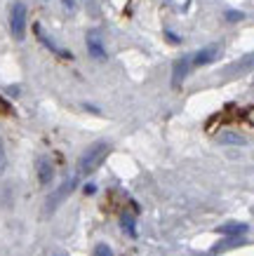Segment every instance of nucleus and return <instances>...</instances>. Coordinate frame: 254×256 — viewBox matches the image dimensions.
<instances>
[{
  "label": "nucleus",
  "instance_id": "obj_3",
  "mask_svg": "<svg viewBox=\"0 0 254 256\" xmlns=\"http://www.w3.org/2000/svg\"><path fill=\"white\" fill-rule=\"evenodd\" d=\"M76 186H78V176H69L62 186H59L52 195H50V198H47V202H45V214H47V216L57 212V207H59V204H62V202L66 200L71 193H73V188H76Z\"/></svg>",
  "mask_w": 254,
  "mask_h": 256
},
{
  "label": "nucleus",
  "instance_id": "obj_6",
  "mask_svg": "<svg viewBox=\"0 0 254 256\" xmlns=\"http://www.w3.org/2000/svg\"><path fill=\"white\" fill-rule=\"evenodd\" d=\"M191 56H179L177 62H174V66H172V85L179 87L181 82H184V78L188 76V70H191Z\"/></svg>",
  "mask_w": 254,
  "mask_h": 256
},
{
  "label": "nucleus",
  "instance_id": "obj_18",
  "mask_svg": "<svg viewBox=\"0 0 254 256\" xmlns=\"http://www.w3.org/2000/svg\"><path fill=\"white\" fill-rule=\"evenodd\" d=\"M64 8L69 10V12H73V8H76V5H73V0H64Z\"/></svg>",
  "mask_w": 254,
  "mask_h": 256
},
{
  "label": "nucleus",
  "instance_id": "obj_9",
  "mask_svg": "<svg viewBox=\"0 0 254 256\" xmlns=\"http://www.w3.org/2000/svg\"><path fill=\"white\" fill-rule=\"evenodd\" d=\"M36 33H38V38L43 40V45H45L47 50H52L54 54L66 56V59H73V56H71V52H66V50H62V47H59V45H54V42H52V38H50V36H45V33L40 31V26H38V28H36Z\"/></svg>",
  "mask_w": 254,
  "mask_h": 256
},
{
  "label": "nucleus",
  "instance_id": "obj_16",
  "mask_svg": "<svg viewBox=\"0 0 254 256\" xmlns=\"http://www.w3.org/2000/svg\"><path fill=\"white\" fill-rule=\"evenodd\" d=\"M165 36H167V38H169V42H174V45H177V42H181V38H179L177 33H172V31H167V33H165Z\"/></svg>",
  "mask_w": 254,
  "mask_h": 256
},
{
  "label": "nucleus",
  "instance_id": "obj_5",
  "mask_svg": "<svg viewBox=\"0 0 254 256\" xmlns=\"http://www.w3.org/2000/svg\"><path fill=\"white\" fill-rule=\"evenodd\" d=\"M216 59H219V45H207L191 56V64L193 66H207V64L216 62Z\"/></svg>",
  "mask_w": 254,
  "mask_h": 256
},
{
  "label": "nucleus",
  "instance_id": "obj_15",
  "mask_svg": "<svg viewBox=\"0 0 254 256\" xmlns=\"http://www.w3.org/2000/svg\"><path fill=\"white\" fill-rule=\"evenodd\" d=\"M8 167V156H5V146H3V141H0V174L5 172Z\"/></svg>",
  "mask_w": 254,
  "mask_h": 256
},
{
  "label": "nucleus",
  "instance_id": "obj_10",
  "mask_svg": "<svg viewBox=\"0 0 254 256\" xmlns=\"http://www.w3.org/2000/svg\"><path fill=\"white\" fill-rule=\"evenodd\" d=\"M120 226H123V230L130 235V238H137V221H134V214H127V212H125L123 218H120Z\"/></svg>",
  "mask_w": 254,
  "mask_h": 256
},
{
  "label": "nucleus",
  "instance_id": "obj_12",
  "mask_svg": "<svg viewBox=\"0 0 254 256\" xmlns=\"http://www.w3.org/2000/svg\"><path fill=\"white\" fill-rule=\"evenodd\" d=\"M169 5L177 10V12H186V10L191 8V0H169Z\"/></svg>",
  "mask_w": 254,
  "mask_h": 256
},
{
  "label": "nucleus",
  "instance_id": "obj_4",
  "mask_svg": "<svg viewBox=\"0 0 254 256\" xmlns=\"http://www.w3.org/2000/svg\"><path fill=\"white\" fill-rule=\"evenodd\" d=\"M85 45H87V54L92 56L94 62H106V59H108L106 47H104V42H101V38H99V33H97V31L87 33Z\"/></svg>",
  "mask_w": 254,
  "mask_h": 256
},
{
  "label": "nucleus",
  "instance_id": "obj_19",
  "mask_svg": "<svg viewBox=\"0 0 254 256\" xmlns=\"http://www.w3.org/2000/svg\"><path fill=\"white\" fill-rule=\"evenodd\" d=\"M50 256H66V254H50Z\"/></svg>",
  "mask_w": 254,
  "mask_h": 256
},
{
  "label": "nucleus",
  "instance_id": "obj_17",
  "mask_svg": "<svg viewBox=\"0 0 254 256\" xmlns=\"http://www.w3.org/2000/svg\"><path fill=\"white\" fill-rule=\"evenodd\" d=\"M85 193H87V195H94V193H97V186H94V184H87V186H85Z\"/></svg>",
  "mask_w": 254,
  "mask_h": 256
},
{
  "label": "nucleus",
  "instance_id": "obj_1",
  "mask_svg": "<svg viewBox=\"0 0 254 256\" xmlns=\"http://www.w3.org/2000/svg\"><path fill=\"white\" fill-rule=\"evenodd\" d=\"M108 153H111V144H108V141H94L92 146L85 148L80 160H78V174H80V176L94 174V172L104 164Z\"/></svg>",
  "mask_w": 254,
  "mask_h": 256
},
{
  "label": "nucleus",
  "instance_id": "obj_13",
  "mask_svg": "<svg viewBox=\"0 0 254 256\" xmlns=\"http://www.w3.org/2000/svg\"><path fill=\"white\" fill-rule=\"evenodd\" d=\"M240 19H245V12H238V10H228V12H226V22L235 24V22H240Z\"/></svg>",
  "mask_w": 254,
  "mask_h": 256
},
{
  "label": "nucleus",
  "instance_id": "obj_2",
  "mask_svg": "<svg viewBox=\"0 0 254 256\" xmlns=\"http://www.w3.org/2000/svg\"><path fill=\"white\" fill-rule=\"evenodd\" d=\"M10 33L19 42L26 36V5H24L22 0H15L12 8H10Z\"/></svg>",
  "mask_w": 254,
  "mask_h": 256
},
{
  "label": "nucleus",
  "instance_id": "obj_7",
  "mask_svg": "<svg viewBox=\"0 0 254 256\" xmlns=\"http://www.w3.org/2000/svg\"><path fill=\"white\" fill-rule=\"evenodd\" d=\"M36 172H38V181L43 186H50L54 178V167L50 162V158H38L36 160Z\"/></svg>",
  "mask_w": 254,
  "mask_h": 256
},
{
  "label": "nucleus",
  "instance_id": "obj_8",
  "mask_svg": "<svg viewBox=\"0 0 254 256\" xmlns=\"http://www.w3.org/2000/svg\"><path fill=\"white\" fill-rule=\"evenodd\" d=\"M249 228H247V224H226V226H219L216 228V233L226 235V238H238V235H245Z\"/></svg>",
  "mask_w": 254,
  "mask_h": 256
},
{
  "label": "nucleus",
  "instance_id": "obj_11",
  "mask_svg": "<svg viewBox=\"0 0 254 256\" xmlns=\"http://www.w3.org/2000/svg\"><path fill=\"white\" fill-rule=\"evenodd\" d=\"M219 141H221V144H240V146H242V144H247V141L242 139L240 134H233V132L221 134V136H219Z\"/></svg>",
  "mask_w": 254,
  "mask_h": 256
},
{
  "label": "nucleus",
  "instance_id": "obj_14",
  "mask_svg": "<svg viewBox=\"0 0 254 256\" xmlns=\"http://www.w3.org/2000/svg\"><path fill=\"white\" fill-rule=\"evenodd\" d=\"M94 256H116V254H113V249L108 244H97L94 247Z\"/></svg>",
  "mask_w": 254,
  "mask_h": 256
}]
</instances>
